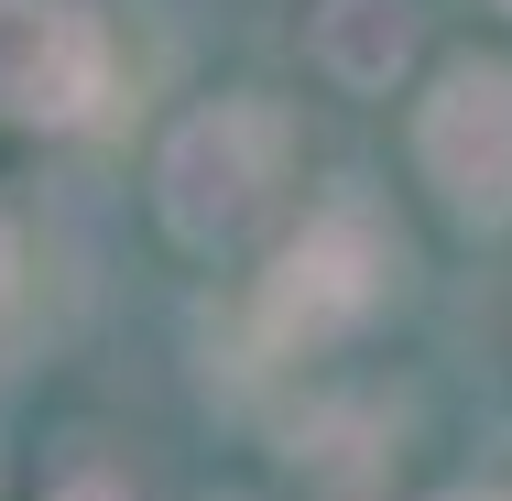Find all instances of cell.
Segmentation results:
<instances>
[{
	"mask_svg": "<svg viewBox=\"0 0 512 501\" xmlns=\"http://www.w3.org/2000/svg\"><path fill=\"white\" fill-rule=\"evenodd\" d=\"M153 186H164V229L186 251H240V240H262L284 218L295 131H284V109H262V99H207L197 120H175Z\"/></svg>",
	"mask_w": 512,
	"mask_h": 501,
	"instance_id": "6da1fadb",
	"label": "cell"
},
{
	"mask_svg": "<svg viewBox=\"0 0 512 501\" xmlns=\"http://www.w3.org/2000/svg\"><path fill=\"white\" fill-rule=\"evenodd\" d=\"M382 295H393V229H382L360 197H327L306 229L273 251V273H262V327H273L284 349H327V338H349Z\"/></svg>",
	"mask_w": 512,
	"mask_h": 501,
	"instance_id": "7a4b0ae2",
	"label": "cell"
},
{
	"mask_svg": "<svg viewBox=\"0 0 512 501\" xmlns=\"http://www.w3.org/2000/svg\"><path fill=\"white\" fill-rule=\"evenodd\" d=\"M414 164L469 229H502L512 218V66H480V55L447 66L436 99L414 109Z\"/></svg>",
	"mask_w": 512,
	"mask_h": 501,
	"instance_id": "3957f363",
	"label": "cell"
},
{
	"mask_svg": "<svg viewBox=\"0 0 512 501\" xmlns=\"http://www.w3.org/2000/svg\"><path fill=\"white\" fill-rule=\"evenodd\" d=\"M109 99V33L88 0H0V120L77 131Z\"/></svg>",
	"mask_w": 512,
	"mask_h": 501,
	"instance_id": "277c9868",
	"label": "cell"
},
{
	"mask_svg": "<svg viewBox=\"0 0 512 501\" xmlns=\"http://www.w3.org/2000/svg\"><path fill=\"white\" fill-rule=\"evenodd\" d=\"M414 55V0H316V66L349 88H393Z\"/></svg>",
	"mask_w": 512,
	"mask_h": 501,
	"instance_id": "5b68a950",
	"label": "cell"
},
{
	"mask_svg": "<svg viewBox=\"0 0 512 501\" xmlns=\"http://www.w3.org/2000/svg\"><path fill=\"white\" fill-rule=\"evenodd\" d=\"M11 284H22V240H11V218H0V305H11Z\"/></svg>",
	"mask_w": 512,
	"mask_h": 501,
	"instance_id": "8992f818",
	"label": "cell"
},
{
	"mask_svg": "<svg viewBox=\"0 0 512 501\" xmlns=\"http://www.w3.org/2000/svg\"><path fill=\"white\" fill-rule=\"evenodd\" d=\"M55 501H131V491H109V480H66Z\"/></svg>",
	"mask_w": 512,
	"mask_h": 501,
	"instance_id": "52a82bcc",
	"label": "cell"
},
{
	"mask_svg": "<svg viewBox=\"0 0 512 501\" xmlns=\"http://www.w3.org/2000/svg\"><path fill=\"white\" fill-rule=\"evenodd\" d=\"M458 501H502V491H458Z\"/></svg>",
	"mask_w": 512,
	"mask_h": 501,
	"instance_id": "ba28073f",
	"label": "cell"
},
{
	"mask_svg": "<svg viewBox=\"0 0 512 501\" xmlns=\"http://www.w3.org/2000/svg\"><path fill=\"white\" fill-rule=\"evenodd\" d=\"M502 11H512V0H502Z\"/></svg>",
	"mask_w": 512,
	"mask_h": 501,
	"instance_id": "9c48e42d",
	"label": "cell"
}]
</instances>
